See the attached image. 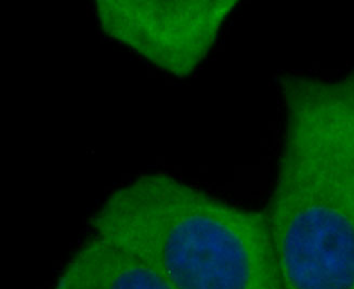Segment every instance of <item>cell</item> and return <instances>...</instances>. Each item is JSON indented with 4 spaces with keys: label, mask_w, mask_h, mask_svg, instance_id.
I'll use <instances>...</instances> for the list:
<instances>
[{
    "label": "cell",
    "mask_w": 354,
    "mask_h": 289,
    "mask_svg": "<svg viewBox=\"0 0 354 289\" xmlns=\"http://www.w3.org/2000/svg\"><path fill=\"white\" fill-rule=\"evenodd\" d=\"M285 132L266 217L283 289H354V70L279 76Z\"/></svg>",
    "instance_id": "6da1fadb"
},
{
    "label": "cell",
    "mask_w": 354,
    "mask_h": 289,
    "mask_svg": "<svg viewBox=\"0 0 354 289\" xmlns=\"http://www.w3.org/2000/svg\"><path fill=\"white\" fill-rule=\"evenodd\" d=\"M90 227L151 264L170 289H283L265 212L167 174L118 187Z\"/></svg>",
    "instance_id": "7a4b0ae2"
},
{
    "label": "cell",
    "mask_w": 354,
    "mask_h": 289,
    "mask_svg": "<svg viewBox=\"0 0 354 289\" xmlns=\"http://www.w3.org/2000/svg\"><path fill=\"white\" fill-rule=\"evenodd\" d=\"M237 1L176 0L95 3L106 35L176 77L192 75L215 45Z\"/></svg>",
    "instance_id": "3957f363"
},
{
    "label": "cell",
    "mask_w": 354,
    "mask_h": 289,
    "mask_svg": "<svg viewBox=\"0 0 354 289\" xmlns=\"http://www.w3.org/2000/svg\"><path fill=\"white\" fill-rule=\"evenodd\" d=\"M53 289H170L151 264L91 232L73 254Z\"/></svg>",
    "instance_id": "277c9868"
}]
</instances>
